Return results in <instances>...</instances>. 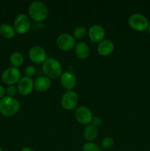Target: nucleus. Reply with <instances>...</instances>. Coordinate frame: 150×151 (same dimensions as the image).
Masks as SVG:
<instances>
[{"mask_svg": "<svg viewBox=\"0 0 150 151\" xmlns=\"http://www.w3.org/2000/svg\"><path fill=\"white\" fill-rule=\"evenodd\" d=\"M20 103L17 99L4 96L0 100V113L4 116H13L19 112Z\"/></svg>", "mask_w": 150, "mask_h": 151, "instance_id": "nucleus-1", "label": "nucleus"}, {"mask_svg": "<svg viewBox=\"0 0 150 151\" xmlns=\"http://www.w3.org/2000/svg\"><path fill=\"white\" fill-rule=\"evenodd\" d=\"M42 71L45 76L50 79H57L63 74V68L57 59L47 58L42 65Z\"/></svg>", "mask_w": 150, "mask_h": 151, "instance_id": "nucleus-2", "label": "nucleus"}, {"mask_svg": "<svg viewBox=\"0 0 150 151\" xmlns=\"http://www.w3.org/2000/svg\"><path fill=\"white\" fill-rule=\"evenodd\" d=\"M28 13L31 19L36 22H41L46 19L49 10L44 3L39 1H32L28 7Z\"/></svg>", "mask_w": 150, "mask_h": 151, "instance_id": "nucleus-3", "label": "nucleus"}, {"mask_svg": "<svg viewBox=\"0 0 150 151\" xmlns=\"http://www.w3.org/2000/svg\"><path fill=\"white\" fill-rule=\"evenodd\" d=\"M128 24L132 29L138 32H144L147 30L149 24L148 19L146 18V16L140 13L131 15L128 19Z\"/></svg>", "mask_w": 150, "mask_h": 151, "instance_id": "nucleus-4", "label": "nucleus"}, {"mask_svg": "<svg viewBox=\"0 0 150 151\" xmlns=\"http://www.w3.org/2000/svg\"><path fill=\"white\" fill-rule=\"evenodd\" d=\"M21 77L19 68L10 66L6 69L1 75V79L4 83L8 86L15 85L19 82Z\"/></svg>", "mask_w": 150, "mask_h": 151, "instance_id": "nucleus-5", "label": "nucleus"}, {"mask_svg": "<svg viewBox=\"0 0 150 151\" xmlns=\"http://www.w3.org/2000/svg\"><path fill=\"white\" fill-rule=\"evenodd\" d=\"M31 27V22L29 18L25 14H19L15 18L13 22V28L16 33L25 34L28 32Z\"/></svg>", "mask_w": 150, "mask_h": 151, "instance_id": "nucleus-6", "label": "nucleus"}, {"mask_svg": "<svg viewBox=\"0 0 150 151\" xmlns=\"http://www.w3.org/2000/svg\"><path fill=\"white\" fill-rule=\"evenodd\" d=\"M56 44L63 51H70L76 46V40L73 35L68 33H62L57 36Z\"/></svg>", "mask_w": 150, "mask_h": 151, "instance_id": "nucleus-7", "label": "nucleus"}, {"mask_svg": "<svg viewBox=\"0 0 150 151\" xmlns=\"http://www.w3.org/2000/svg\"><path fill=\"white\" fill-rule=\"evenodd\" d=\"M78 104V95L76 91H67L63 94L61 98V106L68 111L74 110Z\"/></svg>", "mask_w": 150, "mask_h": 151, "instance_id": "nucleus-8", "label": "nucleus"}, {"mask_svg": "<svg viewBox=\"0 0 150 151\" xmlns=\"http://www.w3.org/2000/svg\"><path fill=\"white\" fill-rule=\"evenodd\" d=\"M29 58L31 61L35 64H43L47 59L46 52L40 46H34L29 50Z\"/></svg>", "mask_w": 150, "mask_h": 151, "instance_id": "nucleus-9", "label": "nucleus"}, {"mask_svg": "<svg viewBox=\"0 0 150 151\" xmlns=\"http://www.w3.org/2000/svg\"><path fill=\"white\" fill-rule=\"evenodd\" d=\"M75 119L82 125H88L91 123L93 114L90 109L85 106H79L75 111Z\"/></svg>", "mask_w": 150, "mask_h": 151, "instance_id": "nucleus-10", "label": "nucleus"}, {"mask_svg": "<svg viewBox=\"0 0 150 151\" xmlns=\"http://www.w3.org/2000/svg\"><path fill=\"white\" fill-rule=\"evenodd\" d=\"M88 36L92 42L99 43L104 39L105 30L101 25L94 24L88 29Z\"/></svg>", "mask_w": 150, "mask_h": 151, "instance_id": "nucleus-11", "label": "nucleus"}, {"mask_svg": "<svg viewBox=\"0 0 150 151\" xmlns=\"http://www.w3.org/2000/svg\"><path fill=\"white\" fill-rule=\"evenodd\" d=\"M18 91L22 96H27L34 89V81L31 78L23 77L18 83Z\"/></svg>", "mask_w": 150, "mask_h": 151, "instance_id": "nucleus-12", "label": "nucleus"}, {"mask_svg": "<svg viewBox=\"0 0 150 151\" xmlns=\"http://www.w3.org/2000/svg\"><path fill=\"white\" fill-rule=\"evenodd\" d=\"M60 83L63 88L67 91H71L76 86V76L73 72H69V71L63 72L60 76Z\"/></svg>", "mask_w": 150, "mask_h": 151, "instance_id": "nucleus-13", "label": "nucleus"}, {"mask_svg": "<svg viewBox=\"0 0 150 151\" xmlns=\"http://www.w3.org/2000/svg\"><path fill=\"white\" fill-rule=\"evenodd\" d=\"M115 49L114 43L110 39H104L99 43L97 46V52L101 56H109L113 52Z\"/></svg>", "mask_w": 150, "mask_h": 151, "instance_id": "nucleus-14", "label": "nucleus"}, {"mask_svg": "<svg viewBox=\"0 0 150 151\" xmlns=\"http://www.w3.org/2000/svg\"><path fill=\"white\" fill-rule=\"evenodd\" d=\"M51 86V79L46 76L38 77L34 81V88L38 92H45L48 91Z\"/></svg>", "mask_w": 150, "mask_h": 151, "instance_id": "nucleus-15", "label": "nucleus"}, {"mask_svg": "<svg viewBox=\"0 0 150 151\" xmlns=\"http://www.w3.org/2000/svg\"><path fill=\"white\" fill-rule=\"evenodd\" d=\"M75 54L80 60L86 59L90 55V49L88 44L84 41L77 43L75 46Z\"/></svg>", "mask_w": 150, "mask_h": 151, "instance_id": "nucleus-16", "label": "nucleus"}, {"mask_svg": "<svg viewBox=\"0 0 150 151\" xmlns=\"http://www.w3.org/2000/svg\"><path fill=\"white\" fill-rule=\"evenodd\" d=\"M16 33V32L13 27L8 24H3L0 26V35L3 38L10 39L15 37Z\"/></svg>", "mask_w": 150, "mask_h": 151, "instance_id": "nucleus-17", "label": "nucleus"}, {"mask_svg": "<svg viewBox=\"0 0 150 151\" xmlns=\"http://www.w3.org/2000/svg\"><path fill=\"white\" fill-rule=\"evenodd\" d=\"M98 136V129L93 125H88L84 130V137L88 142H92Z\"/></svg>", "mask_w": 150, "mask_h": 151, "instance_id": "nucleus-18", "label": "nucleus"}, {"mask_svg": "<svg viewBox=\"0 0 150 151\" xmlns=\"http://www.w3.org/2000/svg\"><path fill=\"white\" fill-rule=\"evenodd\" d=\"M24 58L23 55L19 52H13L10 56V62L12 64V66L14 67L19 68V66H21L24 63Z\"/></svg>", "mask_w": 150, "mask_h": 151, "instance_id": "nucleus-19", "label": "nucleus"}, {"mask_svg": "<svg viewBox=\"0 0 150 151\" xmlns=\"http://www.w3.org/2000/svg\"><path fill=\"white\" fill-rule=\"evenodd\" d=\"M87 34V29L84 26L79 25L75 27L74 30L73 36L75 38V40H81L85 37Z\"/></svg>", "mask_w": 150, "mask_h": 151, "instance_id": "nucleus-20", "label": "nucleus"}, {"mask_svg": "<svg viewBox=\"0 0 150 151\" xmlns=\"http://www.w3.org/2000/svg\"><path fill=\"white\" fill-rule=\"evenodd\" d=\"M114 145V140H113V138L111 137H105L102 139L101 141V147L104 150H108V149H110Z\"/></svg>", "mask_w": 150, "mask_h": 151, "instance_id": "nucleus-21", "label": "nucleus"}, {"mask_svg": "<svg viewBox=\"0 0 150 151\" xmlns=\"http://www.w3.org/2000/svg\"><path fill=\"white\" fill-rule=\"evenodd\" d=\"M83 151H101V149L99 147V145L96 143L92 142H88L85 143L82 147Z\"/></svg>", "mask_w": 150, "mask_h": 151, "instance_id": "nucleus-22", "label": "nucleus"}, {"mask_svg": "<svg viewBox=\"0 0 150 151\" xmlns=\"http://www.w3.org/2000/svg\"><path fill=\"white\" fill-rule=\"evenodd\" d=\"M35 72H36L35 68L33 66H31V65L26 66L24 69L25 77H27V78H32V77H33L35 75Z\"/></svg>", "mask_w": 150, "mask_h": 151, "instance_id": "nucleus-23", "label": "nucleus"}, {"mask_svg": "<svg viewBox=\"0 0 150 151\" xmlns=\"http://www.w3.org/2000/svg\"><path fill=\"white\" fill-rule=\"evenodd\" d=\"M6 92H7V96H10V97H14V96H16L17 94V93L19 92L18 91V88L15 85L9 86L6 89Z\"/></svg>", "mask_w": 150, "mask_h": 151, "instance_id": "nucleus-24", "label": "nucleus"}, {"mask_svg": "<svg viewBox=\"0 0 150 151\" xmlns=\"http://www.w3.org/2000/svg\"><path fill=\"white\" fill-rule=\"evenodd\" d=\"M102 124V119L100 116H93L92 121H91V125H94L95 127H98L101 125Z\"/></svg>", "mask_w": 150, "mask_h": 151, "instance_id": "nucleus-25", "label": "nucleus"}, {"mask_svg": "<svg viewBox=\"0 0 150 151\" xmlns=\"http://www.w3.org/2000/svg\"><path fill=\"white\" fill-rule=\"evenodd\" d=\"M4 94H5V89L2 86L0 85V99L4 97Z\"/></svg>", "mask_w": 150, "mask_h": 151, "instance_id": "nucleus-26", "label": "nucleus"}, {"mask_svg": "<svg viewBox=\"0 0 150 151\" xmlns=\"http://www.w3.org/2000/svg\"><path fill=\"white\" fill-rule=\"evenodd\" d=\"M21 151H34V150H32V148H30V147H23L21 150Z\"/></svg>", "mask_w": 150, "mask_h": 151, "instance_id": "nucleus-27", "label": "nucleus"}, {"mask_svg": "<svg viewBox=\"0 0 150 151\" xmlns=\"http://www.w3.org/2000/svg\"><path fill=\"white\" fill-rule=\"evenodd\" d=\"M147 31H148L149 33L150 34V24H149V27H148V29H147Z\"/></svg>", "mask_w": 150, "mask_h": 151, "instance_id": "nucleus-28", "label": "nucleus"}, {"mask_svg": "<svg viewBox=\"0 0 150 151\" xmlns=\"http://www.w3.org/2000/svg\"><path fill=\"white\" fill-rule=\"evenodd\" d=\"M0 151H3V150H2V148H1V147H0Z\"/></svg>", "mask_w": 150, "mask_h": 151, "instance_id": "nucleus-29", "label": "nucleus"}]
</instances>
